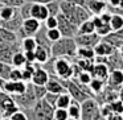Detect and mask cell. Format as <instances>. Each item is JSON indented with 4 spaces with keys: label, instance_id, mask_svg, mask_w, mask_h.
<instances>
[{
    "label": "cell",
    "instance_id": "b9f144b4",
    "mask_svg": "<svg viewBox=\"0 0 123 120\" xmlns=\"http://www.w3.org/2000/svg\"><path fill=\"white\" fill-rule=\"evenodd\" d=\"M9 117H11V120H28V117H27V115H25V112L23 111L21 108H20L19 111H16L15 114H12Z\"/></svg>",
    "mask_w": 123,
    "mask_h": 120
},
{
    "label": "cell",
    "instance_id": "11a10c76",
    "mask_svg": "<svg viewBox=\"0 0 123 120\" xmlns=\"http://www.w3.org/2000/svg\"><path fill=\"white\" fill-rule=\"evenodd\" d=\"M0 117H3V111H1V108H0Z\"/></svg>",
    "mask_w": 123,
    "mask_h": 120
},
{
    "label": "cell",
    "instance_id": "f5cc1de1",
    "mask_svg": "<svg viewBox=\"0 0 123 120\" xmlns=\"http://www.w3.org/2000/svg\"><path fill=\"white\" fill-rule=\"evenodd\" d=\"M118 7L123 9V0H119V6H118Z\"/></svg>",
    "mask_w": 123,
    "mask_h": 120
},
{
    "label": "cell",
    "instance_id": "ffe728a7",
    "mask_svg": "<svg viewBox=\"0 0 123 120\" xmlns=\"http://www.w3.org/2000/svg\"><path fill=\"white\" fill-rule=\"evenodd\" d=\"M19 8H15L11 6H6V4L0 3V20H9L13 16H16Z\"/></svg>",
    "mask_w": 123,
    "mask_h": 120
},
{
    "label": "cell",
    "instance_id": "d590c367",
    "mask_svg": "<svg viewBox=\"0 0 123 120\" xmlns=\"http://www.w3.org/2000/svg\"><path fill=\"white\" fill-rule=\"evenodd\" d=\"M111 28H110V24H106V23H103L102 25H99L98 28H95V33L98 36H101V37H105V36H107L109 33H111Z\"/></svg>",
    "mask_w": 123,
    "mask_h": 120
},
{
    "label": "cell",
    "instance_id": "e575fe53",
    "mask_svg": "<svg viewBox=\"0 0 123 120\" xmlns=\"http://www.w3.org/2000/svg\"><path fill=\"white\" fill-rule=\"evenodd\" d=\"M31 7H32V3H31V1H25V3L19 8V12H20L23 19L31 17Z\"/></svg>",
    "mask_w": 123,
    "mask_h": 120
},
{
    "label": "cell",
    "instance_id": "4316f807",
    "mask_svg": "<svg viewBox=\"0 0 123 120\" xmlns=\"http://www.w3.org/2000/svg\"><path fill=\"white\" fill-rule=\"evenodd\" d=\"M0 40L7 41V42H16V41H19V37L15 32H11L6 28L0 27Z\"/></svg>",
    "mask_w": 123,
    "mask_h": 120
},
{
    "label": "cell",
    "instance_id": "db71d44e",
    "mask_svg": "<svg viewBox=\"0 0 123 120\" xmlns=\"http://www.w3.org/2000/svg\"><path fill=\"white\" fill-rule=\"evenodd\" d=\"M0 120H11V117H7V116H3V117H0Z\"/></svg>",
    "mask_w": 123,
    "mask_h": 120
},
{
    "label": "cell",
    "instance_id": "ab89813d",
    "mask_svg": "<svg viewBox=\"0 0 123 120\" xmlns=\"http://www.w3.org/2000/svg\"><path fill=\"white\" fill-rule=\"evenodd\" d=\"M57 98H58V94L48 92V91H46L45 96H44V99H45V100L48 102V103L50 104L52 107H54V108H56V102H57Z\"/></svg>",
    "mask_w": 123,
    "mask_h": 120
},
{
    "label": "cell",
    "instance_id": "6da1fadb",
    "mask_svg": "<svg viewBox=\"0 0 123 120\" xmlns=\"http://www.w3.org/2000/svg\"><path fill=\"white\" fill-rule=\"evenodd\" d=\"M53 57H73L77 53V44L73 37H61L52 44Z\"/></svg>",
    "mask_w": 123,
    "mask_h": 120
},
{
    "label": "cell",
    "instance_id": "c3c4849f",
    "mask_svg": "<svg viewBox=\"0 0 123 120\" xmlns=\"http://www.w3.org/2000/svg\"><path fill=\"white\" fill-rule=\"evenodd\" d=\"M109 7H118L119 6V0H106Z\"/></svg>",
    "mask_w": 123,
    "mask_h": 120
},
{
    "label": "cell",
    "instance_id": "74e56055",
    "mask_svg": "<svg viewBox=\"0 0 123 120\" xmlns=\"http://www.w3.org/2000/svg\"><path fill=\"white\" fill-rule=\"evenodd\" d=\"M110 107H111V111L112 112H115V114H120L122 115L123 114V103L119 100V99H115V100H112V102H110Z\"/></svg>",
    "mask_w": 123,
    "mask_h": 120
},
{
    "label": "cell",
    "instance_id": "7dc6e473",
    "mask_svg": "<svg viewBox=\"0 0 123 120\" xmlns=\"http://www.w3.org/2000/svg\"><path fill=\"white\" fill-rule=\"evenodd\" d=\"M112 33H114V34L117 36L118 38H119V40H122V41H123V27L120 28V29L115 30V32H112Z\"/></svg>",
    "mask_w": 123,
    "mask_h": 120
},
{
    "label": "cell",
    "instance_id": "83f0119b",
    "mask_svg": "<svg viewBox=\"0 0 123 120\" xmlns=\"http://www.w3.org/2000/svg\"><path fill=\"white\" fill-rule=\"evenodd\" d=\"M21 49L24 51L27 50H35L36 46H37V41H36L35 36H28V37H24L21 41Z\"/></svg>",
    "mask_w": 123,
    "mask_h": 120
},
{
    "label": "cell",
    "instance_id": "3957f363",
    "mask_svg": "<svg viewBox=\"0 0 123 120\" xmlns=\"http://www.w3.org/2000/svg\"><path fill=\"white\" fill-rule=\"evenodd\" d=\"M101 116L97 102L93 98H87L81 104V120H97Z\"/></svg>",
    "mask_w": 123,
    "mask_h": 120
},
{
    "label": "cell",
    "instance_id": "9c48e42d",
    "mask_svg": "<svg viewBox=\"0 0 123 120\" xmlns=\"http://www.w3.org/2000/svg\"><path fill=\"white\" fill-rule=\"evenodd\" d=\"M27 88V82L23 79L20 80H6L3 86V91L15 95V94H23Z\"/></svg>",
    "mask_w": 123,
    "mask_h": 120
},
{
    "label": "cell",
    "instance_id": "6f0895ef",
    "mask_svg": "<svg viewBox=\"0 0 123 120\" xmlns=\"http://www.w3.org/2000/svg\"><path fill=\"white\" fill-rule=\"evenodd\" d=\"M122 120H123V114H122Z\"/></svg>",
    "mask_w": 123,
    "mask_h": 120
},
{
    "label": "cell",
    "instance_id": "60d3db41",
    "mask_svg": "<svg viewBox=\"0 0 123 120\" xmlns=\"http://www.w3.org/2000/svg\"><path fill=\"white\" fill-rule=\"evenodd\" d=\"M25 1H27V0H0V3L6 4V6L15 7V8H20Z\"/></svg>",
    "mask_w": 123,
    "mask_h": 120
},
{
    "label": "cell",
    "instance_id": "e0dca14e",
    "mask_svg": "<svg viewBox=\"0 0 123 120\" xmlns=\"http://www.w3.org/2000/svg\"><path fill=\"white\" fill-rule=\"evenodd\" d=\"M33 51H35L36 62H38V63H44L52 57V50L49 46H44V45H38L37 44V46H36V49Z\"/></svg>",
    "mask_w": 123,
    "mask_h": 120
},
{
    "label": "cell",
    "instance_id": "f35d334b",
    "mask_svg": "<svg viewBox=\"0 0 123 120\" xmlns=\"http://www.w3.org/2000/svg\"><path fill=\"white\" fill-rule=\"evenodd\" d=\"M33 90H35V95H36V99L40 100L45 96L46 94V88L45 86H38V85H33Z\"/></svg>",
    "mask_w": 123,
    "mask_h": 120
},
{
    "label": "cell",
    "instance_id": "8d00e7d4",
    "mask_svg": "<svg viewBox=\"0 0 123 120\" xmlns=\"http://www.w3.org/2000/svg\"><path fill=\"white\" fill-rule=\"evenodd\" d=\"M58 25V20H57V16H50L49 15L45 20H44V27L46 29H52V28H57Z\"/></svg>",
    "mask_w": 123,
    "mask_h": 120
},
{
    "label": "cell",
    "instance_id": "cb8c5ba5",
    "mask_svg": "<svg viewBox=\"0 0 123 120\" xmlns=\"http://www.w3.org/2000/svg\"><path fill=\"white\" fill-rule=\"evenodd\" d=\"M94 32H95V25H94L93 20L89 19L78 25L77 34H89V33H94Z\"/></svg>",
    "mask_w": 123,
    "mask_h": 120
},
{
    "label": "cell",
    "instance_id": "816d5d0a",
    "mask_svg": "<svg viewBox=\"0 0 123 120\" xmlns=\"http://www.w3.org/2000/svg\"><path fill=\"white\" fill-rule=\"evenodd\" d=\"M4 82H6V80H4V79H1V78H0V88H1V91H3V86H4Z\"/></svg>",
    "mask_w": 123,
    "mask_h": 120
},
{
    "label": "cell",
    "instance_id": "44dd1931",
    "mask_svg": "<svg viewBox=\"0 0 123 120\" xmlns=\"http://www.w3.org/2000/svg\"><path fill=\"white\" fill-rule=\"evenodd\" d=\"M20 49H21V45H16V46H12V48H8V49L1 50V51H0V62L11 65L13 53H15V51H17V50H20Z\"/></svg>",
    "mask_w": 123,
    "mask_h": 120
},
{
    "label": "cell",
    "instance_id": "ac0fdd59",
    "mask_svg": "<svg viewBox=\"0 0 123 120\" xmlns=\"http://www.w3.org/2000/svg\"><path fill=\"white\" fill-rule=\"evenodd\" d=\"M109 66L106 63H94L93 69L90 70V74L93 78H98V79H107L109 78Z\"/></svg>",
    "mask_w": 123,
    "mask_h": 120
},
{
    "label": "cell",
    "instance_id": "9a60e30c",
    "mask_svg": "<svg viewBox=\"0 0 123 120\" xmlns=\"http://www.w3.org/2000/svg\"><path fill=\"white\" fill-rule=\"evenodd\" d=\"M45 88L48 92H53V94H62L66 91V88L64 87V85L61 83L60 78H56L54 75H50L48 79V82L45 83Z\"/></svg>",
    "mask_w": 123,
    "mask_h": 120
},
{
    "label": "cell",
    "instance_id": "d6986e66",
    "mask_svg": "<svg viewBox=\"0 0 123 120\" xmlns=\"http://www.w3.org/2000/svg\"><path fill=\"white\" fill-rule=\"evenodd\" d=\"M91 17V13L89 12L87 8H85V7H81V6H75V12H74V24L80 25L82 24L83 21H86V20H89Z\"/></svg>",
    "mask_w": 123,
    "mask_h": 120
},
{
    "label": "cell",
    "instance_id": "7bdbcfd3",
    "mask_svg": "<svg viewBox=\"0 0 123 120\" xmlns=\"http://www.w3.org/2000/svg\"><path fill=\"white\" fill-rule=\"evenodd\" d=\"M20 79H21V70H19L17 67H12L8 80H20Z\"/></svg>",
    "mask_w": 123,
    "mask_h": 120
},
{
    "label": "cell",
    "instance_id": "8992f818",
    "mask_svg": "<svg viewBox=\"0 0 123 120\" xmlns=\"http://www.w3.org/2000/svg\"><path fill=\"white\" fill-rule=\"evenodd\" d=\"M54 73L62 79H70L73 77V65L64 57H56L54 61Z\"/></svg>",
    "mask_w": 123,
    "mask_h": 120
},
{
    "label": "cell",
    "instance_id": "f546056e",
    "mask_svg": "<svg viewBox=\"0 0 123 120\" xmlns=\"http://www.w3.org/2000/svg\"><path fill=\"white\" fill-rule=\"evenodd\" d=\"M89 87H90V90L93 91L94 94H99V92H102L103 88H105V80L98 79V78H93V79L90 80V83H89Z\"/></svg>",
    "mask_w": 123,
    "mask_h": 120
},
{
    "label": "cell",
    "instance_id": "bcb514c9",
    "mask_svg": "<svg viewBox=\"0 0 123 120\" xmlns=\"http://www.w3.org/2000/svg\"><path fill=\"white\" fill-rule=\"evenodd\" d=\"M66 1H70V3L75 4V6H81V7H87V3L90 0H66Z\"/></svg>",
    "mask_w": 123,
    "mask_h": 120
},
{
    "label": "cell",
    "instance_id": "f1b7e54d",
    "mask_svg": "<svg viewBox=\"0 0 123 120\" xmlns=\"http://www.w3.org/2000/svg\"><path fill=\"white\" fill-rule=\"evenodd\" d=\"M109 24H110V28H111L112 32L120 29V28L123 27V16L119 15V13H112Z\"/></svg>",
    "mask_w": 123,
    "mask_h": 120
},
{
    "label": "cell",
    "instance_id": "ba28073f",
    "mask_svg": "<svg viewBox=\"0 0 123 120\" xmlns=\"http://www.w3.org/2000/svg\"><path fill=\"white\" fill-rule=\"evenodd\" d=\"M73 38H74L77 46H89V48H94V46L101 41L102 37L94 32V33H89V34H75Z\"/></svg>",
    "mask_w": 123,
    "mask_h": 120
},
{
    "label": "cell",
    "instance_id": "30bf717a",
    "mask_svg": "<svg viewBox=\"0 0 123 120\" xmlns=\"http://www.w3.org/2000/svg\"><path fill=\"white\" fill-rule=\"evenodd\" d=\"M49 73L41 66V63H37L35 67V71L32 74V78H31V82L33 85H38V86H45V83L48 82L49 79Z\"/></svg>",
    "mask_w": 123,
    "mask_h": 120
},
{
    "label": "cell",
    "instance_id": "681fc988",
    "mask_svg": "<svg viewBox=\"0 0 123 120\" xmlns=\"http://www.w3.org/2000/svg\"><path fill=\"white\" fill-rule=\"evenodd\" d=\"M27 1H31V3H41V4H46L49 1H53V0H27Z\"/></svg>",
    "mask_w": 123,
    "mask_h": 120
},
{
    "label": "cell",
    "instance_id": "f907efd6",
    "mask_svg": "<svg viewBox=\"0 0 123 120\" xmlns=\"http://www.w3.org/2000/svg\"><path fill=\"white\" fill-rule=\"evenodd\" d=\"M118 91H119V92H118V99H119V100L123 103V85L120 86V88Z\"/></svg>",
    "mask_w": 123,
    "mask_h": 120
},
{
    "label": "cell",
    "instance_id": "5b68a950",
    "mask_svg": "<svg viewBox=\"0 0 123 120\" xmlns=\"http://www.w3.org/2000/svg\"><path fill=\"white\" fill-rule=\"evenodd\" d=\"M41 28V21L33 19V17H28V19L23 20V24L21 28L19 29V32L16 33L17 37L20 38H24L28 37V36H35L36 32Z\"/></svg>",
    "mask_w": 123,
    "mask_h": 120
},
{
    "label": "cell",
    "instance_id": "603a6c76",
    "mask_svg": "<svg viewBox=\"0 0 123 120\" xmlns=\"http://www.w3.org/2000/svg\"><path fill=\"white\" fill-rule=\"evenodd\" d=\"M75 57H78V58H85V59H94L95 53H94L93 48H89V46H77Z\"/></svg>",
    "mask_w": 123,
    "mask_h": 120
},
{
    "label": "cell",
    "instance_id": "4fadbf2b",
    "mask_svg": "<svg viewBox=\"0 0 123 120\" xmlns=\"http://www.w3.org/2000/svg\"><path fill=\"white\" fill-rule=\"evenodd\" d=\"M94 53H95V56H103V57H109L111 56L112 53H114L117 49L114 48V46L111 45L110 42H107L106 40H103V38H101V41H99L98 44H97L95 46H94Z\"/></svg>",
    "mask_w": 123,
    "mask_h": 120
},
{
    "label": "cell",
    "instance_id": "9f6ffc18",
    "mask_svg": "<svg viewBox=\"0 0 123 120\" xmlns=\"http://www.w3.org/2000/svg\"><path fill=\"white\" fill-rule=\"evenodd\" d=\"M68 120H77V119H72V117H69V119H68Z\"/></svg>",
    "mask_w": 123,
    "mask_h": 120
},
{
    "label": "cell",
    "instance_id": "484cf974",
    "mask_svg": "<svg viewBox=\"0 0 123 120\" xmlns=\"http://www.w3.org/2000/svg\"><path fill=\"white\" fill-rule=\"evenodd\" d=\"M70 102H72V96H70L69 92H62V94H58V98H57V102H56V108H65L66 109L69 107Z\"/></svg>",
    "mask_w": 123,
    "mask_h": 120
},
{
    "label": "cell",
    "instance_id": "277c9868",
    "mask_svg": "<svg viewBox=\"0 0 123 120\" xmlns=\"http://www.w3.org/2000/svg\"><path fill=\"white\" fill-rule=\"evenodd\" d=\"M0 108L3 111V116L9 117L12 114L19 111L20 107L17 106L11 94L6 92V91H0Z\"/></svg>",
    "mask_w": 123,
    "mask_h": 120
},
{
    "label": "cell",
    "instance_id": "2e32d148",
    "mask_svg": "<svg viewBox=\"0 0 123 120\" xmlns=\"http://www.w3.org/2000/svg\"><path fill=\"white\" fill-rule=\"evenodd\" d=\"M86 8L89 9V12L91 15L99 16L105 11H107V3H106V0H90Z\"/></svg>",
    "mask_w": 123,
    "mask_h": 120
},
{
    "label": "cell",
    "instance_id": "680465c9",
    "mask_svg": "<svg viewBox=\"0 0 123 120\" xmlns=\"http://www.w3.org/2000/svg\"><path fill=\"white\" fill-rule=\"evenodd\" d=\"M0 91H1V88H0Z\"/></svg>",
    "mask_w": 123,
    "mask_h": 120
},
{
    "label": "cell",
    "instance_id": "52a82bcc",
    "mask_svg": "<svg viewBox=\"0 0 123 120\" xmlns=\"http://www.w3.org/2000/svg\"><path fill=\"white\" fill-rule=\"evenodd\" d=\"M57 20H58V30L61 32L62 37H74L77 34V30H78V27L75 24H73L70 20H68L64 15L60 12L57 15Z\"/></svg>",
    "mask_w": 123,
    "mask_h": 120
},
{
    "label": "cell",
    "instance_id": "d4e9b609",
    "mask_svg": "<svg viewBox=\"0 0 123 120\" xmlns=\"http://www.w3.org/2000/svg\"><path fill=\"white\" fill-rule=\"evenodd\" d=\"M25 63H27V58H25L24 53H21V50L15 51L13 56H12V62H11L12 66L17 67V69H21V67L25 66Z\"/></svg>",
    "mask_w": 123,
    "mask_h": 120
},
{
    "label": "cell",
    "instance_id": "8fae6325",
    "mask_svg": "<svg viewBox=\"0 0 123 120\" xmlns=\"http://www.w3.org/2000/svg\"><path fill=\"white\" fill-rule=\"evenodd\" d=\"M23 17L20 15V12H17L16 16H13L12 19L9 20H0V27L1 28H6V29L11 30V32H15L17 33L19 29L21 28V24H23Z\"/></svg>",
    "mask_w": 123,
    "mask_h": 120
},
{
    "label": "cell",
    "instance_id": "4dcf8cb0",
    "mask_svg": "<svg viewBox=\"0 0 123 120\" xmlns=\"http://www.w3.org/2000/svg\"><path fill=\"white\" fill-rule=\"evenodd\" d=\"M46 9H48V13L50 16H57L60 13V1L58 0H53V1H49L45 4Z\"/></svg>",
    "mask_w": 123,
    "mask_h": 120
},
{
    "label": "cell",
    "instance_id": "ee69618b",
    "mask_svg": "<svg viewBox=\"0 0 123 120\" xmlns=\"http://www.w3.org/2000/svg\"><path fill=\"white\" fill-rule=\"evenodd\" d=\"M16 45H20V42H19V41H16V42H7V41L0 40V51H1V50H4V49L12 48V46H16Z\"/></svg>",
    "mask_w": 123,
    "mask_h": 120
},
{
    "label": "cell",
    "instance_id": "836d02e7",
    "mask_svg": "<svg viewBox=\"0 0 123 120\" xmlns=\"http://www.w3.org/2000/svg\"><path fill=\"white\" fill-rule=\"evenodd\" d=\"M68 119H69L68 109H65V108H54L53 120H68Z\"/></svg>",
    "mask_w": 123,
    "mask_h": 120
},
{
    "label": "cell",
    "instance_id": "5bb4252c",
    "mask_svg": "<svg viewBox=\"0 0 123 120\" xmlns=\"http://www.w3.org/2000/svg\"><path fill=\"white\" fill-rule=\"evenodd\" d=\"M48 16H49V13H48V9H46L45 4L32 3V7H31V17L38 20V21H44Z\"/></svg>",
    "mask_w": 123,
    "mask_h": 120
},
{
    "label": "cell",
    "instance_id": "7402d4cb",
    "mask_svg": "<svg viewBox=\"0 0 123 120\" xmlns=\"http://www.w3.org/2000/svg\"><path fill=\"white\" fill-rule=\"evenodd\" d=\"M68 114H69V117L72 119H77V120H81V103L74 99H72L69 107H68Z\"/></svg>",
    "mask_w": 123,
    "mask_h": 120
},
{
    "label": "cell",
    "instance_id": "f6af8a7d",
    "mask_svg": "<svg viewBox=\"0 0 123 120\" xmlns=\"http://www.w3.org/2000/svg\"><path fill=\"white\" fill-rule=\"evenodd\" d=\"M24 56H25V58H27V62H31V63L36 62L35 51H33V50H27V51H24Z\"/></svg>",
    "mask_w": 123,
    "mask_h": 120
},
{
    "label": "cell",
    "instance_id": "7a4b0ae2",
    "mask_svg": "<svg viewBox=\"0 0 123 120\" xmlns=\"http://www.w3.org/2000/svg\"><path fill=\"white\" fill-rule=\"evenodd\" d=\"M12 98L15 99V102L17 103V106L20 108H33V106L36 104L37 99L35 95V90H33V83H27V88L23 94H15L12 95Z\"/></svg>",
    "mask_w": 123,
    "mask_h": 120
},
{
    "label": "cell",
    "instance_id": "7c38bea8",
    "mask_svg": "<svg viewBox=\"0 0 123 120\" xmlns=\"http://www.w3.org/2000/svg\"><path fill=\"white\" fill-rule=\"evenodd\" d=\"M123 85V73L120 69L111 70L109 75V82H107V87L112 88V90L118 91L120 88V86Z\"/></svg>",
    "mask_w": 123,
    "mask_h": 120
},
{
    "label": "cell",
    "instance_id": "1f68e13d",
    "mask_svg": "<svg viewBox=\"0 0 123 120\" xmlns=\"http://www.w3.org/2000/svg\"><path fill=\"white\" fill-rule=\"evenodd\" d=\"M11 70L12 66L9 63H3L0 62V78L4 80H8L9 79V74H11Z\"/></svg>",
    "mask_w": 123,
    "mask_h": 120
},
{
    "label": "cell",
    "instance_id": "d6a6232c",
    "mask_svg": "<svg viewBox=\"0 0 123 120\" xmlns=\"http://www.w3.org/2000/svg\"><path fill=\"white\" fill-rule=\"evenodd\" d=\"M46 37H48L49 41L53 44L54 41L60 40V38L62 37V34L58 30V28H52V29H46Z\"/></svg>",
    "mask_w": 123,
    "mask_h": 120
}]
</instances>
